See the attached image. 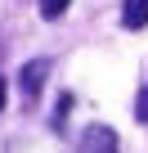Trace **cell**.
I'll return each mask as SVG.
<instances>
[{
	"mask_svg": "<svg viewBox=\"0 0 148 153\" xmlns=\"http://www.w3.org/2000/svg\"><path fill=\"white\" fill-rule=\"evenodd\" d=\"M5 95H9V86H5V81H0V113H5Z\"/></svg>",
	"mask_w": 148,
	"mask_h": 153,
	"instance_id": "7",
	"label": "cell"
},
{
	"mask_svg": "<svg viewBox=\"0 0 148 153\" xmlns=\"http://www.w3.org/2000/svg\"><path fill=\"white\" fill-rule=\"evenodd\" d=\"M121 27H130V32L148 27V0H121Z\"/></svg>",
	"mask_w": 148,
	"mask_h": 153,
	"instance_id": "3",
	"label": "cell"
},
{
	"mask_svg": "<svg viewBox=\"0 0 148 153\" xmlns=\"http://www.w3.org/2000/svg\"><path fill=\"white\" fill-rule=\"evenodd\" d=\"M72 104H77V99H72V95L63 90V95H58V108H54V122H63V117L72 113Z\"/></svg>",
	"mask_w": 148,
	"mask_h": 153,
	"instance_id": "6",
	"label": "cell"
},
{
	"mask_svg": "<svg viewBox=\"0 0 148 153\" xmlns=\"http://www.w3.org/2000/svg\"><path fill=\"white\" fill-rule=\"evenodd\" d=\"M45 76H49V59H32V63H23L18 86H23V95H27V99H36V95L45 90Z\"/></svg>",
	"mask_w": 148,
	"mask_h": 153,
	"instance_id": "2",
	"label": "cell"
},
{
	"mask_svg": "<svg viewBox=\"0 0 148 153\" xmlns=\"http://www.w3.org/2000/svg\"><path fill=\"white\" fill-rule=\"evenodd\" d=\"M77 149H81V153H121V149H117V131H112V126H85Z\"/></svg>",
	"mask_w": 148,
	"mask_h": 153,
	"instance_id": "1",
	"label": "cell"
},
{
	"mask_svg": "<svg viewBox=\"0 0 148 153\" xmlns=\"http://www.w3.org/2000/svg\"><path fill=\"white\" fill-rule=\"evenodd\" d=\"M67 5H72V0H40V14H45V18H63Z\"/></svg>",
	"mask_w": 148,
	"mask_h": 153,
	"instance_id": "4",
	"label": "cell"
},
{
	"mask_svg": "<svg viewBox=\"0 0 148 153\" xmlns=\"http://www.w3.org/2000/svg\"><path fill=\"white\" fill-rule=\"evenodd\" d=\"M135 117H139V122L148 126V86H144V90L135 95Z\"/></svg>",
	"mask_w": 148,
	"mask_h": 153,
	"instance_id": "5",
	"label": "cell"
}]
</instances>
